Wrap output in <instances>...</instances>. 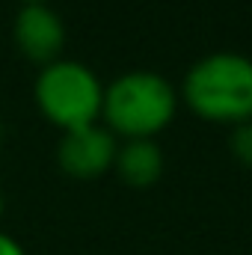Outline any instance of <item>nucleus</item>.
<instances>
[{"instance_id":"f257e3e1","label":"nucleus","mask_w":252,"mask_h":255,"mask_svg":"<svg viewBox=\"0 0 252 255\" xmlns=\"http://www.w3.org/2000/svg\"><path fill=\"white\" fill-rule=\"evenodd\" d=\"M178 98L193 116L211 125L252 122V57L241 51L199 57L181 77Z\"/></svg>"},{"instance_id":"f03ea898","label":"nucleus","mask_w":252,"mask_h":255,"mask_svg":"<svg viewBox=\"0 0 252 255\" xmlns=\"http://www.w3.org/2000/svg\"><path fill=\"white\" fill-rule=\"evenodd\" d=\"M178 86L151 68H133L104 83L101 125L116 139H154L175 122Z\"/></svg>"},{"instance_id":"7ed1b4c3","label":"nucleus","mask_w":252,"mask_h":255,"mask_svg":"<svg viewBox=\"0 0 252 255\" xmlns=\"http://www.w3.org/2000/svg\"><path fill=\"white\" fill-rule=\"evenodd\" d=\"M33 101L45 122L63 133L98 125L104 107V80L86 63L60 57L39 68L33 80Z\"/></svg>"},{"instance_id":"20e7f679","label":"nucleus","mask_w":252,"mask_h":255,"mask_svg":"<svg viewBox=\"0 0 252 255\" xmlns=\"http://www.w3.org/2000/svg\"><path fill=\"white\" fill-rule=\"evenodd\" d=\"M12 42L33 65H48L65 51V24L51 3H21L12 21Z\"/></svg>"},{"instance_id":"39448f33","label":"nucleus","mask_w":252,"mask_h":255,"mask_svg":"<svg viewBox=\"0 0 252 255\" xmlns=\"http://www.w3.org/2000/svg\"><path fill=\"white\" fill-rule=\"evenodd\" d=\"M116 151H119V139L98 122L63 133L57 145V163L65 175L77 181H95L113 169Z\"/></svg>"},{"instance_id":"423d86ee","label":"nucleus","mask_w":252,"mask_h":255,"mask_svg":"<svg viewBox=\"0 0 252 255\" xmlns=\"http://www.w3.org/2000/svg\"><path fill=\"white\" fill-rule=\"evenodd\" d=\"M113 172L130 187H151L163 175V148L157 139H125L119 142Z\"/></svg>"},{"instance_id":"0eeeda50","label":"nucleus","mask_w":252,"mask_h":255,"mask_svg":"<svg viewBox=\"0 0 252 255\" xmlns=\"http://www.w3.org/2000/svg\"><path fill=\"white\" fill-rule=\"evenodd\" d=\"M229 151L238 163L244 166H252V122H244V125L232 128L229 133Z\"/></svg>"},{"instance_id":"6e6552de","label":"nucleus","mask_w":252,"mask_h":255,"mask_svg":"<svg viewBox=\"0 0 252 255\" xmlns=\"http://www.w3.org/2000/svg\"><path fill=\"white\" fill-rule=\"evenodd\" d=\"M0 255H27V250L21 247V241H15L9 232L0 229Z\"/></svg>"},{"instance_id":"1a4fd4ad","label":"nucleus","mask_w":252,"mask_h":255,"mask_svg":"<svg viewBox=\"0 0 252 255\" xmlns=\"http://www.w3.org/2000/svg\"><path fill=\"white\" fill-rule=\"evenodd\" d=\"M3 205H6V199H3V187H0V214H3Z\"/></svg>"},{"instance_id":"9d476101","label":"nucleus","mask_w":252,"mask_h":255,"mask_svg":"<svg viewBox=\"0 0 252 255\" xmlns=\"http://www.w3.org/2000/svg\"><path fill=\"white\" fill-rule=\"evenodd\" d=\"M21 3H51V0H21Z\"/></svg>"},{"instance_id":"9b49d317","label":"nucleus","mask_w":252,"mask_h":255,"mask_svg":"<svg viewBox=\"0 0 252 255\" xmlns=\"http://www.w3.org/2000/svg\"><path fill=\"white\" fill-rule=\"evenodd\" d=\"M0 139H3V125H0Z\"/></svg>"}]
</instances>
